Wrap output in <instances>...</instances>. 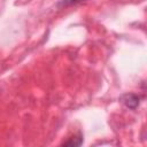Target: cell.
<instances>
[{
	"mask_svg": "<svg viewBox=\"0 0 147 147\" xmlns=\"http://www.w3.org/2000/svg\"><path fill=\"white\" fill-rule=\"evenodd\" d=\"M119 101L129 109H137L139 107V103H140V96L134 94V93H125L123 95H121L119 98Z\"/></svg>",
	"mask_w": 147,
	"mask_h": 147,
	"instance_id": "cell-1",
	"label": "cell"
},
{
	"mask_svg": "<svg viewBox=\"0 0 147 147\" xmlns=\"http://www.w3.org/2000/svg\"><path fill=\"white\" fill-rule=\"evenodd\" d=\"M82 1H85V0H61L57 6L59 7H67V6H71V5H76L78 2H82Z\"/></svg>",
	"mask_w": 147,
	"mask_h": 147,
	"instance_id": "cell-3",
	"label": "cell"
},
{
	"mask_svg": "<svg viewBox=\"0 0 147 147\" xmlns=\"http://www.w3.org/2000/svg\"><path fill=\"white\" fill-rule=\"evenodd\" d=\"M82 144H83V137L82 136L72 137L68 141H64L63 142V145H65V146H80Z\"/></svg>",
	"mask_w": 147,
	"mask_h": 147,
	"instance_id": "cell-2",
	"label": "cell"
}]
</instances>
